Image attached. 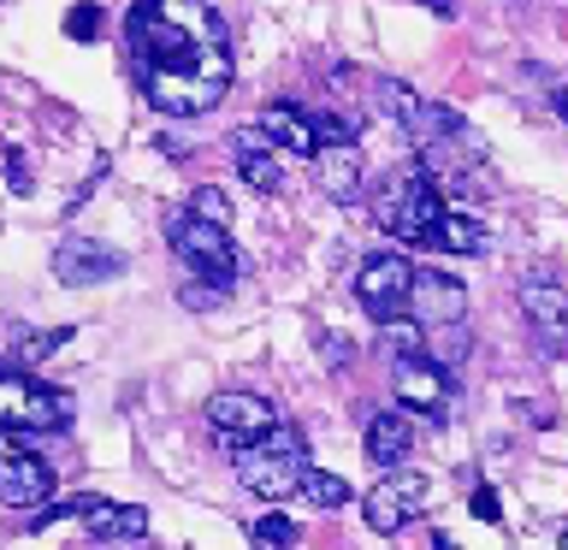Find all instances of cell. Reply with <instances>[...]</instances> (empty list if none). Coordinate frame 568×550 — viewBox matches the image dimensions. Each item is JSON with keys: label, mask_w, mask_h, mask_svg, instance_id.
Listing matches in <instances>:
<instances>
[{"label": "cell", "mask_w": 568, "mask_h": 550, "mask_svg": "<svg viewBox=\"0 0 568 550\" xmlns=\"http://www.w3.org/2000/svg\"><path fill=\"white\" fill-rule=\"evenodd\" d=\"M124 42H131V71L142 78L149 65L184 60L195 48H225V24L207 0H136Z\"/></svg>", "instance_id": "obj_1"}, {"label": "cell", "mask_w": 568, "mask_h": 550, "mask_svg": "<svg viewBox=\"0 0 568 550\" xmlns=\"http://www.w3.org/2000/svg\"><path fill=\"white\" fill-rule=\"evenodd\" d=\"M136 83H142V95H149V106H160L166 119H202L231 89V53L225 48H195L184 60L149 65Z\"/></svg>", "instance_id": "obj_2"}, {"label": "cell", "mask_w": 568, "mask_h": 550, "mask_svg": "<svg viewBox=\"0 0 568 550\" xmlns=\"http://www.w3.org/2000/svg\"><path fill=\"white\" fill-rule=\"evenodd\" d=\"M438 213H444V190L420 166L390 172L379 184V195H373V220H379V231H390L397 243H426V231L438 225Z\"/></svg>", "instance_id": "obj_3"}, {"label": "cell", "mask_w": 568, "mask_h": 550, "mask_svg": "<svg viewBox=\"0 0 568 550\" xmlns=\"http://www.w3.org/2000/svg\"><path fill=\"white\" fill-rule=\"evenodd\" d=\"M166 243L178 248V261H184L195 278L213 284V291H225V284L243 273V255H237V243H231V231L207 225V220H195L190 207L166 220Z\"/></svg>", "instance_id": "obj_4"}, {"label": "cell", "mask_w": 568, "mask_h": 550, "mask_svg": "<svg viewBox=\"0 0 568 550\" xmlns=\"http://www.w3.org/2000/svg\"><path fill=\"white\" fill-rule=\"evenodd\" d=\"M0 426H7V432H65L71 397L53 385L24 379L18 361H0Z\"/></svg>", "instance_id": "obj_5"}, {"label": "cell", "mask_w": 568, "mask_h": 550, "mask_svg": "<svg viewBox=\"0 0 568 550\" xmlns=\"http://www.w3.org/2000/svg\"><path fill=\"white\" fill-rule=\"evenodd\" d=\"M408 284H415V261L397 255V248H379V255H367L362 273H355V302L385 326V319H403Z\"/></svg>", "instance_id": "obj_6"}, {"label": "cell", "mask_w": 568, "mask_h": 550, "mask_svg": "<svg viewBox=\"0 0 568 550\" xmlns=\"http://www.w3.org/2000/svg\"><path fill=\"white\" fill-rule=\"evenodd\" d=\"M420 503H426V473H415V468H390L379 486L362 497V515H367L373 532H385V539H390V532H403L408 521H415Z\"/></svg>", "instance_id": "obj_7"}, {"label": "cell", "mask_w": 568, "mask_h": 550, "mask_svg": "<svg viewBox=\"0 0 568 550\" xmlns=\"http://www.w3.org/2000/svg\"><path fill=\"white\" fill-rule=\"evenodd\" d=\"M207 426L220 432L225 444H261L266 432L278 426V408L266 403V397H255V390H213L207 397Z\"/></svg>", "instance_id": "obj_8"}, {"label": "cell", "mask_w": 568, "mask_h": 550, "mask_svg": "<svg viewBox=\"0 0 568 550\" xmlns=\"http://www.w3.org/2000/svg\"><path fill=\"white\" fill-rule=\"evenodd\" d=\"M408 319H415L420 332H444V326H462L468 319V291H462V278L450 273H433V266H415V284H408Z\"/></svg>", "instance_id": "obj_9"}, {"label": "cell", "mask_w": 568, "mask_h": 550, "mask_svg": "<svg viewBox=\"0 0 568 550\" xmlns=\"http://www.w3.org/2000/svg\"><path fill=\"white\" fill-rule=\"evenodd\" d=\"M302 468H308V456H291V450H266V444H243L237 450V479H243V491L261 497V503L291 497L302 486Z\"/></svg>", "instance_id": "obj_10"}, {"label": "cell", "mask_w": 568, "mask_h": 550, "mask_svg": "<svg viewBox=\"0 0 568 550\" xmlns=\"http://www.w3.org/2000/svg\"><path fill=\"white\" fill-rule=\"evenodd\" d=\"M390 390H397L403 408L444 420V403H450V373H444L438 361H426V355H408V361L390 367Z\"/></svg>", "instance_id": "obj_11"}, {"label": "cell", "mask_w": 568, "mask_h": 550, "mask_svg": "<svg viewBox=\"0 0 568 550\" xmlns=\"http://www.w3.org/2000/svg\"><path fill=\"white\" fill-rule=\"evenodd\" d=\"M53 497V468L30 450H7L0 456V503L7 509H36Z\"/></svg>", "instance_id": "obj_12"}, {"label": "cell", "mask_w": 568, "mask_h": 550, "mask_svg": "<svg viewBox=\"0 0 568 550\" xmlns=\"http://www.w3.org/2000/svg\"><path fill=\"white\" fill-rule=\"evenodd\" d=\"M119 248H106L95 237H65L60 248H53V278L60 284H106L119 273Z\"/></svg>", "instance_id": "obj_13"}, {"label": "cell", "mask_w": 568, "mask_h": 550, "mask_svg": "<svg viewBox=\"0 0 568 550\" xmlns=\"http://www.w3.org/2000/svg\"><path fill=\"white\" fill-rule=\"evenodd\" d=\"M314 177L332 202H355V195H362V149H355V142H326V149H314Z\"/></svg>", "instance_id": "obj_14"}, {"label": "cell", "mask_w": 568, "mask_h": 550, "mask_svg": "<svg viewBox=\"0 0 568 550\" xmlns=\"http://www.w3.org/2000/svg\"><path fill=\"white\" fill-rule=\"evenodd\" d=\"M255 131L273 142V149H284V154H302V160H314V119L302 113V106H291V101H273V106H261V124Z\"/></svg>", "instance_id": "obj_15"}, {"label": "cell", "mask_w": 568, "mask_h": 550, "mask_svg": "<svg viewBox=\"0 0 568 550\" xmlns=\"http://www.w3.org/2000/svg\"><path fill=\"white\" fill-rule=\"evenodd\" d=\"M362 444H367V461H379V468L390 473V468H397V461H403L408 450H415V426H408L403 408H379V415L367 420Z\"/></svg>", "instance_id": "obj_16"}, {"label": "cell", "mask_w": 568, "mask_h": 550, "mask_svg": "<svg viewBox=\"0 0 568 550\" xmlns=\"http://www.w3.org/2000/svg\"><path fill=\"white\" fill-rule=\"evenodd\" d=\"M237 172H243V184L261 190V195H278L284 190V166H278L273 142H266L255 124H243V131H237Z\"/></svg>", "instance_id": "obj_17"}, {"label": "cell", "mask_w": 568, "mask_h": 550, "mask_svg": "<svg viewBox=\"0 0 568 550\" xmlns=\"http://www.w3.org/2000/svg\"><path fill=\"white\" fill-rule=\"evenodd\" d=\"M426 248H444V255H479V248H486V225H479L474 213L444 207L438 225L426 231Z\"/></svg>", "instance_id": "obj_18"}, {"label": "cell", "mask_w": 568, "mask_h": 550, "mask_svg": "<svg viewBox=\"0 0 568 550\" xmlns=\"http://www.w3.org/2000/svg\"><path fill=\"white\" fill-rule=\"evenodd\" d=\"M521 314L539 332H568V291H557V284H545V278H527L521 284Z\"/></svg>", "instance_id": "obj_19"}, {"label": "cell", "mask_w": 568, "mask_h": 550, "mask_svg": "<svg viewBox=\"0 0 568 550\" xmlns=\"http://www.w3.org/2000/svg\"><path fill=\"white\" fill-rule=\"evenodd\" d=\"M296 497H308V509H344L349 503V479H337L326 468H302Z\"/></svg>", "instance_id": "obj_20"}, {"label": "cell", "mask_w": 568, "mask_h": 550, "mask_svg": "<svg viewBox=\"0 0 568 550\" xmlns=\"http://www.w3.org/2000/svg\"><path fill=\"white\" fill-rule=\"evenodd\" d=\"M71 521H83L95 539H113V527H119V503L113 497H95V491H83V497H71Z\"/></svg>", "instance_id": "obj_21"}, {"label": "cell", "mask_w": 568, "mask_h": 550, "mask_svg": "<svg viewBox=\"0 0 568 550\" xmlns=\"http://www.w3.org/2000/svg\"><path fill=\"white\" fill-rule=\"evenodd\" d=\"M373 101H379L385 113L403 124V131H408V124H415V113H420V95H415L408 83H397V78H379V83H373Z\"/></svg>", "instance_id": "obj_22"}, {"label": "cell", "mask_w": 568, "mask_h": 550, "mask_svg": "<svg viewBox=\"0 0 568 550\" xmlns=\"http://www.w3.org/2000/svg\"><path fill=\"white\" fill-rule=\"evenodd\" d=\"M379 344H385V355L408 361V355H426V332L415 326V319H385V326H379Z\"/></svg>", "instance_id": "obj_23"}, {"label": "cell", "mask_w": 568, "mask_h": 550, "mask_svg": "<svg viewBox=\"0 0 568 550\" xmlns=\"http://www.w3.org/2000/svg\"><path fill=\"white\" fill-rule=\"evenodd\" d=\"M60 344H71V326H53V332H18V361L36 367V361H48Z\"/></svg>", "instance_id": "obj_24"}, {"label": "cell", "mask_w": 568, "mask_h": 550, "mask_svg": "<svg viewBox=\"0 0 568 550\" xmlns=\"http://www.w3.org/2000/svg\"><path fill=\"white\" fill-rule=\"evenodd\" d=\"M190 213L207 220V225H220V231H231V202H225V190H213V184H202L190 195Z\"/></svg>", "instance_id": "obj_25"}, {"label": "cell", "mask_w": 568, "mask_h": 550, "mask_svg": "<svg viewBox=\"0 0 568 550\" xmlns=\"http://www.w3.org/2000/svg\"><path fill=\"white\" fill-rule=\"evenodd\" d=\"M314 119V142L326 149V142H355L362 136V119H344V113H308Z\"/></svg>", "instance_id": "obj_26"}, {"label": "cell", "mask_w": 568, "mask_h": 550, "mask_svg": "<svg viewBox=\"0 0 568 550\" xmlns=\"http://www.w3.org/2000/svg\"><path fill=\"white\" fill-rule=\"evenodd\" d=\"M65 35H71V42H95V35H101V7H95V0H78V7L65 12Z\"/></svg>", "instance_id": "obj_27"}, {"label": "cell", "mask_w": 568, "mask_h": 550, "mask_svg": "<svg viewBox=\"0 0 568 550\" xmlns=\"http://www.w3.org/2000/svg\"><path fill=\"white\" fill-rule=\"evenodd\" d=\"M255 539H261V544H273V550H291L302 532H296L291 515H261V521H255Z\"/></svg>", "instance_id": "obj_28"}, {"label": "cell", "mask_w": 568, "mask_h": 550, "mask_svg": "<svg viewBox=\"0 0 568 550\" xmlns=\"http://www.w3.org/2000/svg\"><path fill=\"white\" fill-rule=\"evenodd\" d=\"M142 532H149V509H142V503H119L113 539H142Z\"/></svg>", "instance_id": "obj_29"}, {"label": "cell", "mask_w": 568, "mask_h": 550, "mask_svg": "<svg viewBox=\"0 0 568 550\" xmlns=\"http://www.w3.org/2000/svg\"><path fill=\"white\" fill-rule=\"evenodd\" d=\"M220 296H225V291H213V284H184V291H178V302H184V308H195V314L220 308Z\"/></svg>", "instance_id": "obj_30"}, {"label": "cell", "mask_w": 568, "mask_h": 550, "mask_svg": "<svg viewBox=\"0 0 568 550\" xmlns=\"http://www.w3.org/2000/svg\"><path fill=\"white\" fill-rule=\"evenodd\" d=\"M468 509H474V521H497V515H504V509H497V491H491V486H479V491L468 497Z\"/></svg>", "instance_id": "obj_31"}, {"label": "cell", "mask_w": 568, "mask_h": 550, "mask_svg": "<svg viewBox=\"0 0 568 550\" xmlns=\"http://www.w3.org/2000/svg\"><path fill=\"white\" fill-rule=\"evenodd\" d=\"M7 184H12L18 195H24V190H30V160H24V154H18V149H7Z\"/></svg>", "instance_id": "obj_32"}, {"label": "cell", "mask_w": 568, "mask_h": 550, "mask_svg": "<svg viewBox=\"0 0 568 550\" xmlns=\"http://www.w3.org/2000/svg\"><path fill=\"white\" fill-rule=\"evenodd\" d=\"M433 550H462V544L450 539V532H433Z\"/></svg>", "instance_id": "obj_33"}, {"label": "cell", "mask_w": 568, "mask_h": 550, "mask_svg": "<svg viewBox=\"0 0 568 550\" xmlns=\"http://www.w3.org/2000/svg\"><path fill=\"white\" fill-rule=\"evenodd\" d=\"M557 113H562V119H568V89H562V95H557Z\"/></svg>", "instance_id": "obj_34"}, {"label": "cell", "mask_w": 568, "mask_h": 550, "mask_svg": "<svg viewBox=\"0 0 568 550\" xmlns=\"http://www.w3.org/2000/svg\"><path fill=\"white\" fill-rule=\"evenodd\" d=\"M557 550H568V527H562V539H557Z\"/></svg>", "instance_id": "obj_35"}]
</instances>
